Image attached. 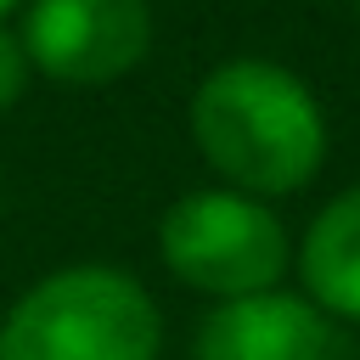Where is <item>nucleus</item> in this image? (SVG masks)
Listing matches in <instances>:
<instances>
[{"mask_svg":"<svg viewBox=\"0 0 360 360\" xmlns=\"http://www.w3.org/2000/svg\"><path fill=\"white\" fill-rule=\"evenodd\" d=\"M354 6H360V0H354Z\"/></svg>","mask_w":360,"mask_h":360,"instance_id":"nucleus-10","label":"nucleus"},{"mask_svg":"<svg viewBox=\"0 0 360 360\" xmlns=\"http://www.w3.org/2000/svg\"><path fill=\"white\" fill-rule=\"evenodd\" d=\"M28 84H34L28 51H22L17 28H11V22H0V112H11V107L28 96Z\"/></svg>","mask_w":360,"mask_h":360,"instance_id":"nucleus-7","label":"nucleus"},{"mask_svg":"<svg viewBox=\"0 0 360 360\" xmlns=\"http://www.w3.org/2000/svg\"><path fill=\"white\" fill-rule=\"evenodd\" d=\"M158 259L180 287L225 304L281 287L292 264V242L270 202L242 197L231 186H197L163 208Z\"/></svg>","mask_w":360,"mask_h":360,"instance_id":"nucleus-3","label":"nucleus"},{"mask_svg":"<svg viewBox=\"0 0 360 360\" xmlns=\"http://www.w3.org/2000/svg\"><path fill=\"white\" fill-rule=\"evenodd\" d=\"M163 309L118 264H62L0 315V360H158Z\"/></svg>","mask_w":360,"mask_h":360,"instance_id":"nucleus-2","label":"nucleus"},{"mask_svg":"<svg viewBox=\"0 0 360 360\" xmlns=\"http://www.w3.org/2000/svg\"><path fill=\"white\" fill-rule=\"evenodd\" d=\"M191 360H343V338L304 292L270 287L214 304L191 332Z\"/></svg>","mask_w":360,"mask_h":360,"instance_id":"nucleus-5","label":"nucleus"},{"mask_svg":"<svg viewBox=\"0 0 360 360\" xmlns=\"http://www.w3.org/2000/svg\"><path fill=\"white\" fill-rule=\"evenodd\" d=\"M17 11H22V0H0V22H11Z\"/></svg>","mask_w":360,"mask_h":360,"instance_id":"nucleus-8","label":"nucleus"},{"mask_svg":"<svg viewBox=\"0 0 360 360\" xmlns=\"http://www.w3.org/2000/svg\"><path fill=\"white\" fill-rule=\"evenodd\" d=\"M0 214H6V186H0Z\"/></svg>","mask_w":360,"mask_h":360,"instance_id":"nucleus-9","label":"nucleus"},{"mask_svg":"<svg viewBox=\"0 0 360 360\" xmlns=\"http://www.w3.org/2000/svg\"><path fill=\"white\" fill-rule=\"evenodd\" d=\"M292 264L304 298L321 315L360 326V186L321 202V214L304 225V242L292 248Z\"/></svg>","mask_w":360,"mask_h":360,"instance_id":"nucleus-6","label":"nucleus"},{"mask_svg":"<svg viewBox=\"0 0 360 360\" xmlns=\"http://www.w3.org/2000/svg\"><path fill=\"white\" fill-rule=\"evenodd\" d=\"M17 39L34 79L68 90H101L129 79L158 39L146 0H22Z\"/></svg>","mask_w":360,"mask_h":360,"instance_id":"nucleus-4","label":"nucleus"},{"mask_svg":"<svg viewBox=\"0 0 360 360\" xmlns=\"http://www.w3.org/2000/svg\"><path fill=\"white\" fill-rule=\"evenodd\" d=\"M191 146L242 197H292L326 163V112L315 90L270 56L214 62L186 107Z\"/></svg>","mask_w":360,"mask_h":360,"instance_id":"nucleus-1","label":"nucleus"}]
</instances>
